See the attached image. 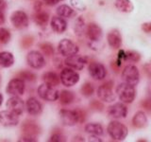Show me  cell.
<instances>
[{
    "mask_svg": "<svg viewBox=\"0 0 151 142\" xmlns=\"http://www.w3.org/2000/svg\"><path fill=\"white\" fill-rule=\"evenodd\" d=\"M114 5L115 8L121 12L129 13L134 9V6L130 0H115Z\"/></svg>",
    "mask_w": 151,
    "mask_h": 142,
    "instance_id": "603a6c76",
    "label": "cell"
},
{
    "mask_svg": "<svg viewBox=\"0 0 151 142\" xmlns=\"http://www.w3.org/2000/svg\"><path fill=\"white\" fill-rule=\"evenodd\" d=\"M78 116H79V122H84L85 120H86V113L83 110H80V109H78Z\"/></svg>",
    "mask_w": 151,
    "mask_h": 142,
    "instance_id": "7bdbcfd3",
    "label": "cell"
},
{
    "mask_svg": "<svg viewBox=\"0 0 151 142\" xmlns=\"http://www.w3.org/2000/svg\"><path fill=\"white\" fill-rule=\"evenodd\" d=\"M71 5L79 12H83L86 9V5L84 4L82 0H70Z\"/></svg>",
    "mask_w": 151,
    "mask_h": 142,
    "instance_id": "e575fe53",
    "label": "cell"
},
{
    "mask_svg": "<svg viewBox=\"0 0 151 142\" xmlns=\"http://www.w3.org/2000/svg\"><path fill=\"white\" fill-rule=\"evenodd\" d=\"M2 101H3V96L1 94H0V105L2 104Z\"/></svg>",
    "mask_w": 151,
    "mask_h": 142,
    "instance_id": "f907efd6",
    "label": "cell"
},
{
    "mask_svg": "<svg viewBox=\"0 0 151 142\" xmlns=\"http://www.w3.org/2000/svg\"><path fill=\"white\" fill-rule=\"evenodd\" d=\"M113 82L110 80L105 83H103L97 88V97L103 101L106 102H112L115 101L116 95L113 92Z\"/></svg>",
    "mask_w": 151,
    "mask_h": 142,
    "instance_id": "277c9868",
    "label": "cell"
},
{
    "mask_svg": "<svg viewBox=\"0 0 151 142\" xmlns=\"http://www.w3.org/2000/svg\"><path fill=\"white\" fill-rule=\"evenodd\" d=\"M85 132L88 133L90 135H97L100 136L104 135V130L102 125H100L99 123L93 122V123H88V124L85 125Z\"/></svg>",
    "mask_w": 151,
    "mask_h": 142,
    "instance_id": "cb8c5ba5",
    "label": "cell"
},
{
    "mask_svg": "<svg viewBox=\"0 0 151 142\" xmlns=\"http://www.w3.org/2000/svg\"><path fill=\"white\" fill-rule=\"evenodd\" d=\"M141 60V55L139 52L134 50H129L126 51V61H130L133 63H137Z\"/></svg>",
    "mask_w": 151,
    "mask_h": 142,
    "instance_id": "1f68e13d",
    "label": "cell"
},
{
    "mask_svg": "<svg viewBox=\"0 0 151 142\" xmlns=\"http://www.w3.org/2000/svg\"><path fill=\"white\" fill-rule=\"evenodd\" d=\"M122 79L124 80V83H129L135 86L139 83L140 80V73L138 68L132 64L127 65L122 72Z\"/></svg>",
    "mask_w": 151,
    "mask_h": 142,
    "instance_id": "5b68a950",
    "label": "cell"
},
{
    "mask_svg": "<svg viewBox=\"0 0 151 142\" xmlns=\"http://www.w3.org/2000/svg\"><path fill=\"white\" fill-rule=\"evenodd\" d=\"M6 8V1L5 0H0V9H3Z\"/></svg>",
    "mask_w": 151,
    "mask_h": 142,
    "instance_id": "681fc988",
    "label": "cell"
},
{
    "mask_svg": "<svg viewBox=\"0 0 151 142\" xmlns=\"http://www.w3.org/2000/svg\"><path fill=\"white\" fill-rule=\"evenodd\" d=\"M107 131L109 135L113 140H117V141H122L126 139L127 134H129V130H127V126L117 120H112L109 123V125L107 127Z\"/></svg>",
    "mask_w": 151,
    "mask_h": 142,
    "instance_id": "6da1fadb",
    "label": "cell"
},
{
    "mask_svg": "<svg viewBox=\"0 0 151 142\" xmlns=\"http://www.w3.org/2000/svg\"><path fill=\"white\" fill-rule=\"evenodd\" d=\"M13 63L14 58L11 52H0V65L3 66V67H9L13 64Z\"/></svg>",
    "mask_w": 151,
    "mask_h": 142,
    "instance_id": "484cf974",
    "label": "cell"
},
{
    "mask_svg": "<svg viewBox=\"0 0 151 142\" xmlns=\"http://www.w3.org/2000/svg\"><path fill=\"white\" fill-rule=\"evenodd\" d=\"M5 22V16H4V13L2 9H0V25L3 24Z\"/></svg>",
    "mask_w": 151,
    "mask_h": 142,
    "instance_id": "c3c4849f",
    "label": "cell"
},
{
    "mask_svg": "<svg viewBox=\"0 0 151 142\" xmlns=\"http://www.w3.org/2000/svg\"><path fill=\"white\" fill-rule=\"evenodd\" d=\"M58 50L60 53V55H63L64 57H68L71 55L77 54L79 49L73 41H71L69 39H63L59 43Z\"/></svg>",
    "mask_w": 151,
    "mask_h": 142,
    "instance_id": "ba28073f",
    "label": "cell"
},
{
    "mask_svg": "<svg viewBox=\"0 0 151 142\" xmlns=\"http://www.w3.org/2000/svg\"><path fill=\"white\" fill-rule=\"evenodd\" d=\"M42 80L45 83L57 86L60 83V78L55 72H45L42 75Z\"/></svg>",
    "mask_w": 151,
    "mask_h": 142,
    "instance_id": "4316f807",
    "label": "cell"
},
{
    "mask_svg": "<svg viewBox=\"0 0 151 142\" xmlns=\"http://www.w3.org/2000/svg\"><path fill=\"white\" fill-rule=\"evenodd\" d=\"M88 70H89L90 75H91V77L96 80H101L105 78L107 75L105 66L102 64L98 63V62H92V63L89 64Z\"/></svg>",
    "mask_w": 151,
    "mask_h": 142,
    "instance_id": "30bf717a",
    "label": "cell"
},
{
    "mask_svg": "<svg viewBox=\"0 0 151 142\" xmlns=\"http://www.w3.org/2000/svg\"><path fill=\"white\" fill-rule=\"evenodd\" d=\"M124 61H126V51L120 49L119 52H118L117 60H116L115 63H116V64L120 67V65L122 64V63H123Z\"/></svg>",
    "mask_w": 151,
    "mask_h": 142,
    "instance_id": "74e56055",
    "label": "cell"
},
{
    "mask_svg": "<svg viewBox=\"0 0 151 142\" xmlns=\"http://www.w3.org/2000/svg\"><path fill=\"white\" fill-rule=\"evenodd\" d=\"M116 95L124 103H132L136 97V90L133 85L122 83L116 87Z\"/></svg>",
    "mask_w": 151,
    "mask_h": 142,
    "instance_id": "7a4b0ae2",
    "label": "cell"
},
{
    "mask_svg": "<svg viewBox=\"0 0 151 142\" xmlns=\"http://www.w3.org/2000/svg\"><path fill=\"white\" fill-rule=\"evenodd\" d=\"M12 24L16 28L22 30L28 26V17L27 13L23 11H16L14 12L11 16Z\"/></svg>",
    "mask_w": 151,
    "mask_h": 142,
    "instance_id": "7c38bea8",
    "label": "cell"
},
{
    "mask_svg": "<svg viewBox=\"0 0 151 142\" xmlns=\"http://www.w3.org/2000/svg\"><path fill=\"white\" fill-rule=\"evenodd\" d=\"M19 141H29V142H34V141H36V138H35V137H31V136L25 135L24 137H22L21 139H19Z\"/></svg>",
    "mask_w": 151,
    "mask_h": 142,
    "instance_id": "ee69618b",
    "label": "cell"
},
{
    "mask_svg": "<svg viewBox=\"0 0 151 142\" xmlns=\"http://www.w3.org/2000/svg\"><path fill=\"white\" fill-rule=\"evenodd\" d=\"M49 141H53V142H63V141H65L64 139V136L60 134V133H55L51 135Z\"/></svg>",
    "mask_w": 151,
    "mask_h": 142,
    "instance_id": "f35d334b",
    "label": "cell"
},
{
    "mask_svg": "<svg viewBox=\"0 0 151 142\" xmlns=\"http://www.w3.org/2000/svg\"><path fill=\"white\" fill-rule=\"evenodd\" d=\"M19 122V115L12 111H2L0 112V123L3 126L12 127L15 126Z\"/></svg>",
    "mask_w": 151,
    "mask_h": 142,
    "instance_id": "9a60e30c",
    "label": "cell"
},
{
    "mask_svg": "<svg viewBox=\"0 0 151 142\" xmlns=\"http://www.w3.org/2000/svg\"><path fill=\"white\" fill-rule=\"evenodd\" d=\"M20 78L24 80H28V82H32L35 80L36 76L35 74H33L30 71H24V72L20 73Z\"/></svg>",
    "mask_w": 151,
    "mask_h": 142,
    "instance_id": "d590c367",
    "label": "cell"
},
{
    "mask_svg": "<svg viewBox=\"0 0 151 142\" xmlns=\"http://www.w3.org/2000/svg\"><path fill=\"white\" fill-rule=\"evenodd\" d=\"M86 35L91 42H98L103 35L102 28L96 23H90L86 28Z\"/></svg>",
    "mask_w": 151,
    "mask_h": 142,
    "instance_id": "e0dca14e",
    "label": "cell"
},
{
    "mask_svg": "<svg viewBox=\"0 0 151 142\" xmlns=\"http://www.w3.org/2000/svg\"><path fill=\"white\" fill-rule=\"evenodd\" d=\"M108 44L111 49H118L122 46V36L118 30H112L108 33Z\"/></svg>",
    "mask_w": 151,
    "mask_h": 142,
    "instance_id": "ac0fdd59",
    "label": "cell"
},
{
    "mask_svg": "<svg viewBox=\"0 0 151 142\" xmlns=\"http://www.w3.org/2000/svg\"><path fill=\"white\" fill-rule=\"evenodd\" d=\"M60 117L64 126L72 127L79 122L78 111L77 110H67V109H61L60 111Z\"/></svg>",
    "mask_w": 151,
    "mask_h": 142,
    "instance_id": "52a82bcc",
    "label": "cell"
},
{
    "mask_svg": "<svg viewBox=\"0 0 151 142\" xmlns=\"http://www.w3.org/2000/svg\"><path fill=\"white\" fill-rule=\"evenodd\" d=\"M93 92H94V88H93V85L91 83H85L82 85L81 94L83 95L84 97H86V98L92 97Z\"/></svg>",
    "mask_w": 151,
    "mask_h": 142,
    "instance_id": "4dcf8cb0",
    "label": "cell"
},
{
    "mask_svg": "<svg viewBox=\"0 0 151 142\" xmlns=\"http://www.w3.org/2000/svg\"><path fill=\"white\" fill-rule=\"evenodd\" d=\"M6 105L8 107V109L9 111H12L13 113L17 114V115L20 116L21 114L24 112V107H25V104H24V101L19 98V96H12L9 98L8 101Z\"/></svg>",
    "mask_w": 151,
    "mask_h": 142,
    "instance_id": "2e32d148",
    "label": "cell"
},
{
    "mask_svg": "<svg viewBox=\"0 0 151 142\" xmlns=\"http://www.w3.org/2000/svg\"><path fill=\"white\" fill-rule=\"evenodd\" d=\"M27 62L28 65H30L32 68L40 69L45 65V60L42 54H41L39 51L32 50L27 56Z\"/></svg>",
    "mask_w": 151,
    "mask_h": 142,
    "instance_id": "9c48e42d",
    "label": "cell"
},
{
    "mask_svg": "<svg viewBox=\"0 0 151 142\" xmlns=\"http://www.w3.org/2000/svg\"><path fill=\"white\" fill-rule=\"evenodd\" d=\"M86 24L82 16H78L74 23V32L77 36H82L86 32Z\"/></svg>",
    "mask_w": 151,
    "mask_h": 142,
    "instance_id": "d4e9b609",
    "label": "cell"
},
{
    "mask_svg": "<svg viewBox=\"0 0 151 142\" xmlns=\"http://www.w3.org/2000/svg\"><path fill=\"white\" fill-rule=\"evenodd\" d=\"M60 82L64 86L71 87L74 86L75 84H77L79 80V75L78 72H76L73 68H63L60 72Z\"/></svg>",
    "mask_w": 151,
    "mask_h": 142,
    "instance_id": "8992f818",
    "label": "cell"
},
{
    "mask_svg": "<svg viewBox=\"0 0 151 142\" xmlns=\"http://www.w3.org/2000/svg\"><path fill=\"white\" fill-rule=\"evenodd\" d=\"M48 20H49V15L45 12L39 11L34 15V21L40 27H45L47 25V23H48Z\"/></svg>",
    "mask_w": 151,
    "mask_h": 142,
    "instance_id": "f1b7e54d",
    "label": "cell"
},
{
    "mask_svg": "<svg viewBox=\"0 0 151 142\" xmlns=\"http://www.w3.org/2000/svg\"><path fill=\"white\" fill-rule=\"evenodd\" d=\"M108 114L113 118H125L127 115V107L124 102H117L108 108Z\"/></svg>",
    "mask_w": 151,
    "mask_h": 142,
    "instance_id": "5bb4252c",
    "label": "cell"
},
{
    "mask_svg": "<svg viewBox=\"0 0 151 142\" xmlns=\"http://www.w3.org/2000/svg\"><path fill=\"white\" fill-rule=\"evenodd\" d=\"M60 0H44V2L46 5H49V6H54V5L58 4Z\"/></svg>",
    "mask_w": 151,
    "mask_h": 142,
    "instance_id": "f6af8a7d",
    "label": "cell"
},
{
    "mask_svg": "<svg viewBox=\"0 0 151 142\" xmlns=\"http://www.w3.org/2000/svg\"><path fill=\"white\" fill-rule=\"evenodd\" d=\"M90 106L96 111H103V109H104V104L99 101H96V99H93V101L90 102Z\"/></svg>",
    "mask_w": 151,
    "mask_h": 142,
    "instance_id": "8d00e7d4",
    "label": "cell"
},
{
    "mask_svg": "<svg viewBox=\"0 0 151 142\" xmlns=\"http://www.w3.org/2000/svg\"><path fill=\"white\" fill-rule=\"evenodd\" d=\"M144 71L146 74V76L151 79V61L147 62V63H145L144 64Z\"/></svg>",
    "mask_w": 151,
    "mask_h": 142,
    "instance_id": "60d3db41",
    "label": "cell"
},
{
    "mask_svg": "<svg viewBox=\"0 0 151 142\" xmlns=\"http://www.w3.org/2000/svg\"><path fill=\"white\" fill-rule=\"evenodd\" d=\"M23 42H24V44H25V43H27V45H26V49H27V46H29L32 44V43H33V39H32L31 37H27Z\"/></svg>",
    "mask_w": 151,
    "mask_h": 142,
    "instance_id": "bcb514c9",
    "label": "cell"
},
{
    "mask_svg": "<svg viewBox=\"0 0 151 142\" xmlns=\"http://www.w3.org/2000/svg\"><path fill=\"white\" fill-rule=\"evenodd\" d=\"M51 28L57 33H63L67 28V23L63 17L54 16L51 20Z\"/></svg>",
    "mask_w": 151,
    "mask_h": 142,
    "instance_id": "44dd1931",
    "label": "cell"
},
{
    "mask_svg": "<svg viewBox=\"0 0 151 142\" xmlns=\"http://www.w3.org/2000/svg\"><path fill=\"white\" fill-rule=\"evenodd\" d=\"M22 130L24 132V134H25V135L35 137V138L41 133L40 127L38 126L35 122H32V121H27L24 123L22 125Z\"/></svg>",
    "mask_w": 151,
    "mask_h": 142,
    "instance_id": "ffe728a7",
    "label": "cell"
},
{
    "mask_svg": "<svg viewBox=\"0 0 151 142\" xmlns=\"http://www.w3.org/2000/svg\"><path fill=\"white\" fill-rule=\"evenodd\" d=\"M60 101L61 104L63 105H68V104L72 103L74 99H75V95L73 92L68 91V90H63L60 94Z\"/></svg>",
    "mask_w": 151,
    "mask_h": 142,
    "instance_id": "f546056e",
    "label": "cell"
},
{
    "mask_svg": "<svg viewBox=\"0 0 151 142\" xmlns=\"http://www.w3.org/2000/svg\"><path fill=\"white\" fill-rule=\"evenodd\" d=\"M8 94L12 96H21L25 92V83L22 79H13L8 83L6 88Z\"/></svg>",
    "mask_w": 151,
    "mask_h": 142,
    "instance_id": "8fae6325",
    "label": "cell"
},
{
    "mask_svg": "<svg viewBox=\"0 0 151 142\" xmlns=\"http://www.w3.org/2000/svg\"><path fill=\"white\" fill-rule=\"evenodd\" d=\"M57 14L63 18H70L74 16L76 12L72 8L68 6V5H60V6L57 9Z\"/></svg>",
    "mask_w": 151,
    "mask_h": 142,
    "instance_id": "83f0119b",
    "label": "cell"
},
{
    "mask_svg": "<svg viewBox=\"0 0 151 142\" xmlns=\"http://www.w3.org/2000/svg\"><path fill=\"white\" fill-rule=\"evenodd\" d=\"M142 30L145 33H151V22L142 24Z\"/></svg>",
    "mask_w": 151,
    "mask_h": 142,
    "instance_id": "b9f144b4",
    "label": "cell"
},
{
    "mask_svg": "<svg viewBox=\"0 0 151 142\" xmlns=\"http://www.w3.org/2000/svg\"><path fill=\"white\" fill-rule=\"evenodd\" d=\"M64 63L70 68H73L75 70H82L87 62L84 57L78 55L77 53V54L66 57Z\"/></svg>",
    "mask_w": 151,
    "mask_h": 142,
    "instance_id": "4fadbf2b",
    "label": "cell"
},
{
    "mask_svg": "<svg viewBox=\"0 0 151 142\" xmlns=\"http://www.w3.org/2000/svg\"><path fill=\"white\" fill-rule=\"evenodd\" d=\"M141 105L143 106V107L145 109V110L151 111V98L146 99H144V101H142Z\"/></svg>",
    "mask_w": 151,
    "mask_h": 142,
    "instance_id": "ab89813d",
    "label": "cell"
},
{
    "mask_svg": "<svg viewBox=\"0 0 151 142\" xmlns=\"http://www.w3.org/2000/svg\"><path fill=\"white\" fill-rule=\"evenodd\" d=\"M132 124L135 128L142 129V128H145L148 124L147 117H146L145 114L143 111L136 112L133 118H132Z\"/></svg>",
    "mask_w": 151,
    "mask_h": 142,
    "instance_id": "7402d4cb",
    "label": "cell"
},
{
    "mask_svg": "<svg viewBox=\"0 0 151 142\" xmlns=\"http://www.w3.org/2000/svg\"><path fill=\"white\" fill-rule=\"evenodd\" d=\"M89 141H97V142H99V141H102V140L100 138H98L97 135H91V136L89 137Z\"/></svg>",
    "mask_w": 151,
    "mask_h": 142,
    "instance_id": "7dc6e473",
    "label": "cell"
},
{
    "mask_svg": "<svg viewBox=\"0 0 151 142\" xmlns=\"http://www.w3.org/2000/svg\"><path fill=\"white\" fill-rule=\"evenodd\" d=\"M27 110L28 114H30L31 116H38L40 115L42 111V106L41 102L35 98H29L27 101L26 103Z\"/></svg>",
    "mask_w": 151,
    "mask_h": 142,
    "instance_id": "d6986e66",
    "label": "cell"
},
{
    "mask_svg": "<svg viewBox=\"0 0 151 142\" xmlns=\"http://www.w3.org/2000/svg\"><path fill=\"white\" fill-rule=\"evenodd\" d=\"M40 49L46 56H52L54 54V47L49 43H42L40 44Z\"/></svg>",
    "mask_w": 151,
    "mask_h": 142,
    "instance_id": "d6a6232c",
    "label": "cell"
},
{
    "mask_svg": "<svg viewBox=\"0 0 151 142\" xmlns=\"http://www.w3.org/2000/svg\"><path fill=\"white\" fill-rule=\"evenodd\" d=\"M149 94H150V98H151V86H150V88H149Z\"/></svg>",
    "mask_w": 151,
    "mask_h": 142,
    "instance_id": "816d5d0a",
    "label": "cell"
},
{
    "mask_svg": "<svg viewBox=\"0 0 151 142\" xmlns=\"http://www.w3.org/2000/svg\"><path fill=\"white\" fill-rule=\"evenodd\" d=\"M11 40V32L5 28H0V43L7 44Z\"/></svg>",
    "mask_w": 151,
    "mask_h": 142,
    "instance_id": "836d02e7",
    "label": "cell"
},
{
    "mask_svg": "<svg viewBox=\"0 0 151 142\" xmlns=\"http://www.w3.org/2000/svg\"><path fill=\"white\" fill-rule=\"evenodd\" d=\"M38 95L41 99L47 101H55L60 97V93L55 88V86L45 83L38 87Z\"/></svg>",
    "mask_w": 151,
    "mask_h": 142,
    "instance_id": "3957f363",
    "label": "cell"
}]
</instances>
